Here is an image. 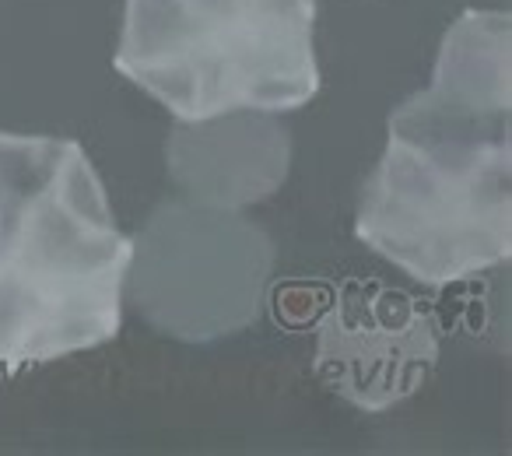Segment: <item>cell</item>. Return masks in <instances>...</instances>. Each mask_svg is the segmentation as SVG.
Masks as SVG:
<instances>
[{
    "instance_id": "277c9868",
    "label": "cell",
    "mask_w": 512,
    "mask_h": 456,
    "mask_svg": "<svg viewBox=\"0 0 512 456\" xmlns=\"http://www.w3.org/2000/svg\"><path fill=\"white\" fill-rule=\"evenodd\" d=\"M134 302L162 334L214 341L256 320L274 271L264 228L211 204H162L134 239Z\"/></svg>"
},
{
    "instance_id": "8992f818",
    "label": "cell",
    "mask_w": 512,
    "mask_h": 456,
    "mask_svg": "<svg viewBox=\"0 0 512 456\" xmlns=\"http://www.w3.org/2000/svg\"><path fill=\"white\" fill-rule=\"evenodd\" d=\"M169 176L193 200L225 211L267 200L288 176L292 137L271 109H232L179 123L165 144Z\"/></svg>"
},
{
    "instance_id": "3957f363",
    "label": "cell",
    "mask_w": 512,
    "mask_h": 456,
    "mask_svg": "<svg viewBox=\"0 0 512 456\" xmlns=\"http://www.w3.org/2000/svg\"><path fill=\"white\" fill-rule=\"evenodd\" d=\"M316 0H127L116 71L179 123L288 113L320 92Z\"/></svg>"
},
{
    "instance_id": "6da1fadb",
    "label": "cell",
    "mask_w": 512,
    "mask_h": 456,
    "mask_svg": "<svg viewBox=\"0 0 512 456\" xmlns=\"http://www.w3.org/2000/svg\"><path fill=\"white\" fill-rule=\"evenodd\" d=\"M509 15L463 11L428 88L390 113L379 165L358 193L355 236L428 288L512 257Z\"/></svg>"
},
{
    "instance_id": "5b68a950",
    "label": "cell",
    "mask_w": 512,
    "mask_h": 456,
    "mask_svg": "<svg viewBox=\"0 0 512 456\" xmlns=\"http://www.w3.org/2000/svg\"><path fill=\"white\" fill-rule=\"evenodd\" d=\"M435 362V316L383 281H344L316 327V376L358 411L379 414L414 397Z\"/></svg>"
},
{
    "instance_id": "7a4b0ae2",
    "label": "cell",
    "mask_w": 512,
    "mask_h": 456,
    "mask_svg": "<svg viewBox=\"0 0 512 456\" xmlns=\"http://www.w3.org/2000/svg\"><path fill=\"white\" fill-rule=\"evenodd\" d=\"M130 260L85 148L0 130V376L113 341Z\"/></svg>"
}]
</instances>
